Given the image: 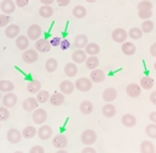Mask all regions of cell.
Segmentation results:
<instances>
[{"mask_svg":"<svg viewBox=\"0 0 156 153\" xmlns=\"http://www.w3.org/2000/svg\"><path fill=\"white\" fill-rule=\"evenodd\" d=\"M41 33H42V31H41L39 24H32L27 31V37L30 40H35L37 41L41 37Z\"/></svg>","mask_w":156,"mask_h":153,"instance_id":"9","label":"cell"},{"mask_svg":"<svg viewBox=\"0 0 156 153\" xmlns=\"http://www.w3.org/2000/svg\"><path fill=\"white\" fill-rule=\"evenodd\" d=\"M150 101H151L154 105H156V90L150 94Z\"/></svg>","mask_w":156,"mask_h":153,"instance_id":"52","label":"cell"},{"mask_svg":"<svg viewBox=\"0 0 156 153\" xmlns=\"http://www.w3.org/2000/svg\"><path fill=\"white\" fill-rule=\"evenodd\" d=\"M55 0H40V2H42L44 5H51Z\"/></svg>","mask_w":156,"mask_h":153,"instance_id":"54","label":"cell"},{"mask_svg":"<svg viewBox=\"0 0 156 153\" xmlns=\"http://www.w3.org/2000/svg\"><path fill=\"white\" fill-rule=\"evenodd\" d=\"M59 47H61L62 50H67V49H69V47H70V43H69V40H67V39H62Z\"/></svg>","mask_w":156,"mask_h":153,"instance_id":"46","label":"cell"},{"mask_svg":"<svg viewBox=\"0 0 156 153\" xmlns=\"http://www.w3.org/2000/svg\"><path fill=\"white\" fill-rule=\"evenodd\" d=\"M16 103H17V96L13 92H7L2 97V105H4V107L12 108V107L16 106Z\"/></svg>","mask_w":156,"mask_h":153,"instance_id":"11","label":"cell"},{"mask_svg":"<svg viewBox=\"0 0 156 153\" xmlns=\"http://www.w3.org/2000/svg\"><path fill=\"white\" fill-rule=\"evenodd\" d=\"M149 118H150L151 123L156 124V112H151V113H150V115H149Z\"/></svg>","mask_w":156,"mask_h":153,"instance_id":"53","label":"cell"},{"mask_svg":"<svg viewBox=\"0 0 156 153\" xmlns=\"http://www.w3.org/2000/svg\"><path fill=\"white\" fill-rule=\"evenodd\" d=\"M86 13H87L86 9L83 6H81V5H78V6H75L73 9V15H74L75 18H79V20L80 18H83L86 16Z\"/></svg>","mask_w":156,"mask_h":153,"instance_id":"38","label":"cell"},{"mask_svg":"<svg viewBox=\"0 0 156 153\" xmlns=\"http://www.w3.org/2000/svg\"><path fill=\"white\" fill-rule=\"evenodd\" d=\"M37 134H38V131H37V129H35L33 125L26 126V128L23 129V131H22V136H23L24 139H33Z\"/></svg>","mask_w":156,"mask_h":153,"instance_id":"33","label":"cell"},{"mask_svg":"<svg viewBox=\"0 0 156 153\" xmlns=\"http://www.w3.org/2000/svg\"><path fill=\"white\" fill-rule=\"evenodd\" d=\"M98 65H99V60H98V57H96V56L87 57V60H86V67H87L88 69H91V71L97 69Z\"/></svg>","mask_w":156,"mask_h":153,"instance_id":"36","label":"cell"},{"mask_svg":"<svg viewBox=\"0 0 156 153\" xmlns=\"http://www.w3.org/2000/svg\"><path fill=\"white\" fill-rule=\"evenodd\" d=\"M41 89V83L39 80H32L28 83L27 85V90L30 92V94H38Z\"/></svg>","mask_w":156,"mask_h":153,"instance_id":"34","label":"cell"},{"mask_svg":"<svg viewBox=\"0 0 156 153\" xmlns=\"http://www.w3.org/2000/svg\"><path fill=\"white\" fill-rule=\"evenodd\" d=\"M9 115H10V112H9L7 107H0V121L7 120Z\"/></svg>","mask_w":156,"mask_h":153,"instance_id":"43","label":"cell"},{"mask_svg":"<svg viewBox=\"0 0 156 153\" xmlns=\"http://www.w3.org/2000/svg\"><path fill=\"white\" fill-rule=\"evenodd\" d=\"M121 50H122V52H123L125 55L132 56V55L136 54L137 47H136V45H134L132 41H125V43L121 45Z\"/></svg>","mask_w":156,"mask_h":153,"instance_id":"19","label":"cell"},{"mask_svg":"<svg viewBox=\"0 0 156 153\" xmlns=\"http://www.w3.org/2000/svg\"><path fill=\"white\" fill-rule=\"evenodd\" d=\"M127 38H128V33H127L123 28H116V29H114L113 33H112V39H113L115 43L123 44Z\"/></svg>","mask_w":156,"mask_h":153,"instance_id":"6","label":"cell"},{"mask_svg":"<svg viewBox=\"0 0 156 153\" xmlns=\"http://www.w3.org/2000/svg\"><path fill=\"white\" fill-rule=\"evenodd\" d=\"M18 34H20V27H18L17 24H10V26H7V28L5 29V35L10 39L17 38Z\"/></svg>","mask_w":156,"mask_h":153,"instance_id":"22","label":"cell"},{"mask_svg":"<svg viewBox=\"0 0 156 153\" xmlns=\"http://www.w3.org/2000/svg\"><path fill=\"white\" fill-rule=\"evenodd\" d=\"M13 89H15V85H13L12 81L6 80V79L0 80V91L1 92H6L7 94V92H11Z\"/></svg>","mask_w":156,"mask_h":153,"instance_id":"31","label":"cell"},{"mask_svg":"<svg viewBox=\"0 0 156 153\" xmlns=\"http://www.w3.org/2000/svg\"><path fill=\"white\" fill-rule=\"evenodd\" d=\"M0 99H1V91H0Z\"/></svg>","mask_w":156,"mask_h":153,"instance_id":"59","label":"cell"},{"mask_svg":"<svg viewBox=\"0 0 156 153\" xmlns=\"http://www.w3.org/2000/svg\"><path fill=\"white\" fill-rule=\"evenodd\" d=\"M39 13L42 18H50L53 15V9L50 5H44V6L40 7Z\"/></svg>","mask_w":156,"mask_h":153,"instance_id":"35","label":"cell"},{"mask_svg":"<svg viewBox=\"0 0 156 153\" xmlns=\"http://www.w3.org/2000/svg\"><path fill=\"white\" fill-rule=\"evenodd\" d=\"M92 111H93V103L91 101H82L80 103V112L82 114L88 115L92 113Z\"/></svg>","mask_w":156,"mask_h":153,"instance_id":"29","label":"cell"},{"mask_svg":"<svg viewBox=\"0 0 156 153\" xmlns=\"http://www.w3.org/2000/svg\"><path fill=\"white\" fill-rule=\"evenodd\" d=\"M64 73H66V76H70V78H73V76H76V74H78V67H76V63H74V62H69V63H67L66 67H64Z\"/></svg>","mask_w":156,"mask_h":153,"instance_id":"27","label":"cell"},{"mask_svg":"<svg viewBox=\"0 0 156 153\" xmlns=\"http://www.w3.org/2000/svg\"><path fill=\"white\" fill-rule=\"evenodd\" d=\"M138 16L143 21L149 20L153 16V2L149 0H143L138 4Z\"/></svg>","mask_w":156,"mask_h":153,"instance_id":"1","label":"cell"},{"mask_svg":"<svg viewBox=\"0 0 156 153\" xmlns=\"http://www.w3.org/2000/svg\"><path fill=\"white\" fill-rule=\"evenodd\" d=\"M99 51H101V47H99V45L96 44V43H88V44L86 45V47H85V52H86L87 55H90V56H96Z\"/></svg>","mask_w":156,"mask_h":153,"instance_id":"28","label":"cell"},{"mask_svg":"<svg viewBox=\"0 0 156 153\" xmlns=\"http://www.w3.org/2000/svg\"><path fill=\"white\" fill-rule=\"evenodd\" d=\"M139 85L142 86V89H144V90H150L153 86H154V79L151 78V76H143L142 79H140V83H139Z\"/></svg>","mask_w":156,"mask_h":153,"instance_id":"32","label":"cell"},{"mask_svg":"<svg viewBox=\"0 0 156 153\" xmlns=\"http://www.w3.org/2000/svg\"><path fill=\"white\" fill-rule=\"evenodd\" d=\"M61 41H62V39L59 38V37H55V38L51 39V46H59L61 45Z\"/></svg>","mask_w":156,"mask_h":153,"instance_id":"47","label":"cell"},{"mask_svg":"<svg viewBox=\"0 0 156 153\" xmlns=\"http://www.w3.org/2000/svg\"><path fill=\"white\" fill-rule=\"evenodd\" d=\"M16 45H17V47L20 50H23V51L28 50V47H29V38L26 37V35H18L17 39H16Z\"/></svg>","mask_w":156,"mask_h":153,"instance_id":"23","label":"cell"},{"mask_svg":"<svg viewBox=\"0 0 156 153\" xmlns=\"http://www.w3.org/2000/svg\"><path fill=\"white\" fill-rule=\"evenodd\" d=\"M81 153H97V151H96L93 147H91V146H86V147L82 150Z\"/></svg>","mask_w":156,"mask_h":153,"instance_id":"49","label":"cell"},{"mask_svg":"<svg viewBox=\"0 0 156 153\" xmlns=\"http://www.w3.org/2000/svg\"><path fill=\"white\" fill-rule=\"evenodd\" d=\"M96 140H97V134H96V131L92 130V129H87V130H85V131L81 134V142H82L83 145H86V146L93 145V144L96 142Z\"/></svg>","mask_w":156,"mask_h":153,"instance_id":"2","label":"cell"},{"mask_svg":"<svg viewBox=\"0 0 156 153\" xmlns=\"http://www.w3.org/2000/svg\"><path fill=\"white\" fill-rule=\"evenodd\" d=\"M29 153H45V150H44V147H41L39 145H35L30 148Z\"/></svg>","mask_w":156,"mask_h":153,"instance_id":"45","label":"cell"},{"mask_svg":"<svg viewBox=\"0 0 156 153\" xmlns=\"http://www.w3.org/2000/svg\"><path fill=\"white\" fill-rule=\"evenodd\" d=\"M46 119H47V113H46L45 110H42V108H37V110L33 112V121H34L35 124L41 125V124H44V123L46 121Z\"/></svg>","mask_w":156,"mask_h":153,"instance_id":"8","label":"cell"},{"mask_svg":"<svg viewBox=\"0 0 156 153\" xmlns=\"http://www.w3.org/2000/svg\"><path fill=\"white\" fill-rule=\"evenodd\" d=\"M0 128H1V125H0Z\"/></svg>","mask_w":156,"mask_h":153,"instance_id":"60","label":"cell"},{"mask_svg":"<svg viewBox=\"0 0 156 153\" xmlns=\"http://www.w3.org/2000/svg\"><path fill=\"white\" fill-rule=\"evenodd\" d=\"M121 123L126 128H133V126L137 125V119H136L134 115L132 114H125L122 115V118H121Z\"/></svg>","mask_w":156,"mask_h":153,"instance_id":"21","label":"cell"},{"mask_svg":"<svg viewBox=\"0 0 156 153\" xmlns=\"http://www.w3.org/2000/svg\"><path fill=\"white\" fill-rule=\"evenodd\" d=\"M39 58V55H38V51L34 50V49H28L23 52L22 55V60L26 62V63H34L37 62V60Z\"/></svg>","mask_w":156,"mask_h":153,"instance_id":"4","label":"cell"},{"mask_svg":"<svg viewBox=\"0 0 156 153\" xmlns=\"http://www.w3.org/2000/svg\"><path fill=\"white\" fill-rule=\"evenodd\" d=\"M87 2H94V1H97V0H86Z\"/></svg>","mask_w":156,"mask_h":153,"instance_id":"56","label":"cell"},{"mask_svg":"<svg viewBox=\"0 0 156 153\" xmlns=\"http://www.w3.org/2000/svg\"><path fill=\"white\" fill-rule=\"evenodd\" d=\"M154 68H155V71H156V62H155V65H154Z\"/></svg>","mask_w":156,"mask_h":153,"instance_id":"58","label":"cell"},{"mask_svg":"<svg viewBox=\"0 0 156 153\" xmlns=\"http://www.w3.org/2000/svg\"><path fill=\"white\" fill-rule=\"evenodd\" d=\"M102 96H103V100H104L105 102L110 103V102H113L117 97V91L114 88H108V89H105V90L103 91V95H102Z\"/></svg>","mask_w":156,"mask_h":153,"instance_id":"18","label":"cell"},{"mask_svg":"<svg viewBox=\"0 0 156 153\" xmlns=\"http://www.w3.org/2000/svg\"><path fill=\"white\" fill-rule=\"evenodd\" d=\"M74 89H75V84L72 83L70 80H63L59 84V90L64 95H70L74 91Z\"/></svg>","mask_w":156,"mask_h":153,"instance_id":"14","label":"cell"},{"mask_svg":"<svg viewBox=\"0 0 156 153\" xmlns=\"http://www.w3.org/2000/svg\"><path fill=\"white\" fill-rule=\"evenodd\" d=\"M87 44H88V38L85 34H79L74 39V46L76 49H85Z\"/></svg>","mask_w":156,"mask_h":153,"instance_id":"24","label":"cell"},{"mask_svg":"<svg viewBox=\"0 0 156 153\" xmlns=\"http://www.w3.org/2000/svg\"><path fill=\"white\" fill-rule=\"evenodd\" d=\"M50 49H51V43L48 41V40H46V39H39V40H37V43H35V50L38 51V52H47V51H50Z\"/></svg>","mask_w":156,"mask_h":153,"instance_id":"15","label":"cell"},{"mask_svg":"<svg viewBox=\"0 0 156 153\" xmlns=\"http://www.w3.org/2000/svg\"><path fill=\"white\" fill-rule=\"evenodd\" d=\"M13 153H23L22 151H16V152H13Z\"/></svg>","mask_w":156,"mask_h":153,"instance_id":"57","label":"cell"},{"mask_svg":"<svg viewBox=\"0 0 156 153\" xmlns=\"http://www.w3.org/2000/svg\"><path fill=\"white\" fill-rule=\"evenodd\" d=\"M102 113H103L104 117H107V118H113L114 115L116 114V108H115L114 105H112V103H107L105 106H103Z\"/></svg>","mask_w":156,"mask_h":153,"instance_id":"30","label":"cell"},{"mask_svg":"<svg viewBox=\"0 0 156 153\" xmlns=\"http://www.w3.org/2000/svg\"><path fill=\"white\" fill-rule=\"evenodd\" d=\"M9 22H10V17H9V15H0V28L7 26Z\"/></svg>","mask_w":156,"mask_h":153,"instance_id":"44","label":"cell"},{"mask_svg":"<svg viewBox=\"0 0 156 153\" xmlns=\"http://www.w3.org/2000/svg\"><path fill=\"white\" fill-rule=\"evenodd\" d=\"M38 100L35 99V97H28V99H26L24 101H23V105H22V107H23V110L24 111H27V112H32V111H35L37 108H38Z\"/></svg>","mask_w":156,"mask_h":153,"instance_id":"13","label":"cell"},{"mask_svg":"<svg viewBox=\"0 0 156 153\" xmlns=\"http://www.w3.org/2000/svg\"><path fill=\"white\" fill-rule=\"evenodd\" d=\"M52 145L58 150H64L68 146V139L66 135H56L52 139Z\"/></svg>","mask_w":156,"mask_h":153,"instance_id":"7","label":"cell"},{"mask_svg":"<svg viewBox=\"0 0 156 153\" xmlns=\"http://www.w3.org/2000/svg\"><path fill=\"white\" fill-rule=\"evenodd\" d=\"M38 136L40 140H48L52 136V128L50 125H41L38 130Z\"/></svg>","mask_w":156,"mask_h":153,"instance_id":"16","label":"cell"},{"mask_svg":"<svg viewBox=\"0 0 156 153\" xmlns=\"http://www.w3.org/2000/svg\"><path fill=\"white\" fill-rule=\"evenodd\" d=\"M90 79L93 81V83H102V81H104V79H105V73L102 71V69H93L92 72H91V74H90Z\"/></svg>","mask_w":156,"mask_h":153,"instance_id":"20","label":"cell"},{"mask_svg":"<svg viewBox=\"0 0 156 153\" xmlns=\"http://www.w3.org/2000/svg\"><path fill=\"white\" fill-rule=\"evenodd\" d=\"M150 54H151V56L156 57V43H154V44L150 46Z\"/></svg>","mask_w":156,"mask_h":153,"instance_id":"51","label":"cell"},{"mask_svg":"<svg viewBox=\"0 0 156 153\" xmlns=\"http://www.w3.org/2000/svg\"><path fill=\"white\" fill-rule=\"evenodd\" d=\"M45 67H46V71L48 72V73H52V72H55L56 69H57V67H58V62H57V60L56 58H48L47 61H46V63H45Z\"/></svg>","mask_w":156,"mask_h":153,"instance_id":"37","label":"cell"},{"mask_svg":"<svg viewBox=\"0 0 156 153\" xmlns=\"http://www.w3.org/2000/svg\"><path fill=\"white\" fill-rule=\"evenodd\" d=\"M0 9L5 15H10L13 13L16 10V4L12 0H2L0 4Z\"/></svg>","mask_w":156,"mask_h":153,"instance_id":"12","label":"cell"},{"mask_svg":"<svg viewBox=\"0 0 156 153\" xmlns=\"http://www.w3.org/2000/svg\"><path fill=\"white\" fill-rule=\"evenodd\" d=\"M126 92H127V95L129 97H133V99L134 97H138L140 95V92H142V86L138 85V84H136V83H131V84L127 85Z\"/></svg>","mask_w":156,"mask_h":153,"instance_id":"10","label":"cell"},{"mask_svg":"<svg viewBox=\"0 0 156 153\" xmlns=\"http://www.w3.org/2000/svg\"><path fill=\"white\" fill-rule=\"evenodd\" d=\"M140 29L143 31V33H150V32L154 29V22L150 21V20H145V21H143Z\"/></svg>","mask_w":156,"mask_h":153,"instance_id":"41","label":"cell"},{"mask_svg":"<svg viewBox=\"0 0 156 153\" xmlns=\"http://www.w3.org/2000/svg\"><path fill=\"white\" fill-rule=\"evenodd\" d=\"M35 99L38 100L39 103H45V102H47V101L50 100V94H48V91H46V90H41V91H39V92L37 94V97H35Z\"/></svg>","mask_w":156,"mask_h":153,"instance_id":"40","label":"cell"},{"mask_svg":"<svg viewBox=\"0 0 156 153\" xmlns=\"http://www.w3.org/2000/svg\"><path fill=\"white\" fill-rule=\"evenodd\" d=\"M28 2H29V0H16V5L18 6V7H26L27 5H28Z\"/></svg>","mask_w":156,"mask_h":153,"instance_id":"48","label":"cell"},{"mask_svg":"<svg viewBox=\"0 0 156 153\" xmlns=\"http://www.w3.org/2000/svg\"><path fill=\"white\" fill-rule=\"evenodd\" d=\"M140 153H156L154 144L149 140L143 141L140 144Z\"/></svg>","mask_w":156,"mask_h":153,"instance_id":"26","label":"cell"},{"mask_svg":"<svg viewBox=\"0 0 156 153\" xmlns=\"http://www.w3.org/2000/svg\"><path fill=\"white\" fill-rule=\"evenodd\" d=\"M86 55H87V54L85 52V50H82V49H76V50L73 52V55H72L73 62H74V63H83V62H86V60H87Z\"/></svg>","mask_w":156,"mask_h":153,"instance_id":"17","label":"cell"},{"mask_svg":"<svg viewBox=\"0 0 156 153\" xmlns=\"http://www.w3.org/2000/svg\"><path fill=\"white\" fill-rule=\"evenodd\" d=\"M6 137H7V141H9L10 144L16 145V144H20V141L22 140L23 136H22V132H21L18 129H10V130L7 131Z\"/></svg>","mask_w":156,"mask_h":153,"instance_id":"5","label":"cell"},{"mask_svg":"<svg viewBox=\"0 0 156 153\" xmlns=\"http://www.w3.org/2000/svg\"><path fill=\"white\" fill-rule=\"evenodd\" d=\"M145 134H147L150 139H156V124L151 123V124L147 125V128H145Z\"/></svg>","mask_w":156,"mask_h":153,"instance_id":"42","label":"cell"},{"mask_svg":"<svg viewBox=\"0 0 156 153\" xmlns=\"http://www.w3.org/2000/svg\"><path fill=\"white\" fill-rule=\"evenodd\" d=\"M69 2H70V0H57V4L59 6H67V5H69Z\"/></svg>","mask_w":156,"mask_h":153,"instance_id":"50","label":"cell"},{"mask_svg":"<svg viewBox=\"0 0 156 153\" xmlns=\"http://www.w3.org/2000/svg\"><path fill=\"white\" fill-rule=\"evenodd\" d=\"M50 102L53 106H61L64 102V94L62 92H53L50 97Z\"/></svg>","mask_w":156,"mask_h":153,"instance_id":"25","label":"cell"},{"mask_svg":"<svg viewBox=\"0 0 156 153\" xmlns=\"http://www.w3.org/2000/svg\"><path fill=\"white\" fill-rule=\"evenodd\" d=\"M142 35H143V31L140 29V28H131L129 29V32H128V37L131 39H133V40H138V39L142 38Z\"/></svg>","mask_w":156,"mask_h":153,"instance_id":"39","label":"cell"},{"mask_svg":"<svg viewBox=\"0 0 156 153\" xmlns=\"http://www.w3.org/2000/svg\"><path fill=\"white\" fill-rule=\"evenodd\" d=\"M92 83L93 81L91 79L82 76V78H79L78 80H76L75 88L78 89L79 91H81V92H87V91H90L92 89Z\"/></svg>","mask_w":156,"mask_h":153,"instance_id":"3","label":"cell"},{"mask_svg":"<svg viewBox=\"0 0 156 153\" xmlns=\"http://www.w3.org/2000/svg\"><path fill=\"white\" fill-rule=\"evenodd\" d=\"M56 153H68V152H67V151H64V150H58Z\"/></svg>","mask_w":156,"mask_h":153,"instance_id":"55","label":"cell"}]
</instances>
